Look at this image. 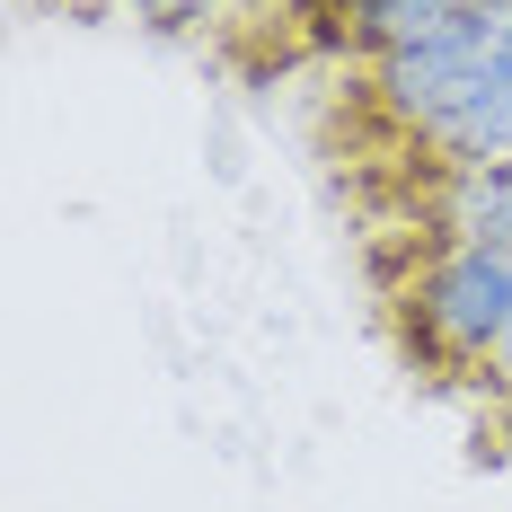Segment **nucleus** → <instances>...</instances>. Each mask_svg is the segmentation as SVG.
<instances>
[{
  "instance_id": "4",
  "label": "nucleus",
  "mask_w": 512,
  "mask_h": 512,
  "mask_svg": "<svg viewBox=\"0 0 512 512\" xmlns=\"http://www.w3.org/2000/svg\"><path fill=\"white\" fill-rule=\"evenodd\" d=\"M151 36H204V27H221L230 18V0H124Z\"/></svg>"
},
{
  "instance_id": "2",
  "label": "nucleus",
  "mask_w": 512,
  "mask_h": 512,
  "mask_svg": "<svg viewBox=\"0 0 512 512\" xmlns=\"http://www.w3.org/2000/svg\"><path fill=\"white\" fill-rule=\"evenodd\" d=\"M389 309H398V345L424 371L486 380L512 327V248H415V265L389 283Z\"/></svg>"
},
{
  "instance_id": "1",
  "label": "nucleus",
  "mask_w": 512,
  "mask_h": 512,
  "mask_svg": "<svg viewBox=\"0 0 512 512\" xmlns=\"http://www.w3.org/2000/svg\"><path fill=\"white\" fill-rule=\"evenodd\" d=\"M495 89H512V0H468L442 36L389 53V62H362V106L407 151L433 124H451L460 106L495 98Z\"/></svg>"
},
{
  "instance_id": "3",
  "label": "nucleus",
  "mask_w": 512,
  "mask_h": 512,
  "mask_svg": "<svg viewBox=\"0 0 512 512\" xmlns=\"http://www.w3.org/2000/svg\"><path fill=\"white\" fill-rule=\"evenodd\" d=\"M460 9L468 0H292V18H318L309 45L345 53V62H389V53L442 36Z\"/></svg>"
},
{
  "instance_id": "5",
  "label": "nucleus",
  "mask_w": 512,
  "mask_h": 512,
  "mask_svg": "<svg viewBox=\"0 0 512 512\" xmlns=\"http://www.w3.org/2000/svg\"><path fill=\"white\" fill-rule=\"evenodd\" d=\"M486 398L512 407V327H504V345H495V362H486Z\"/></svg>"
},
{
  "instance_id": "6",
  "label": "nucleus",
  "mask_w": 512,
  "mask_h": 512,
  "mask_svg": "<svg viewBox=\"0 0 512 512\" xmlns=\"http://www.w3.org/2000/svg\"><path fill=\"white\" fill-rule=\"evenodd\" d=\"M504 424H512V407H504Z\"/></svg>"
}]
</instances>
